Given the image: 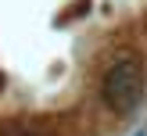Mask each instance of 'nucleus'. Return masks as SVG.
<instances>
[{
  "label": "nucleus",
  "instance_id": "2",
  "mask_svg": "<svg viewBox=\"0 0 147 136\" xmlns=\"http://www.w3.org/2000/svg\"><path fill=\"white\" fill-rule=\"evenodd\" d=\"M136 136H147V133H136Z\"/></svg>",
  "mask_w": 147,
  "mask_h": 136
},
{
  "label": "nucleus",
  "instance_id": "1",
  "mask_svg": "<svg viewBox=\"0 0 147 136\" xmlns=\"http://www.w3.org/2000/svg\"><path fill=\"white\" fill-rule=\"evenodd\" d=\"M100 97L115 115H133L144 100V64L136 57H115L100 79Z\"/></svg>",
  "mask_w": 147,
  "mask_h": 136
}]
</instances>
